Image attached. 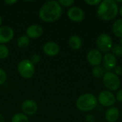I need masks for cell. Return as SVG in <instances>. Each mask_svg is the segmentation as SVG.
Listing matches in <instances>:
<instances>
[{"label":"cell","instance_id":"29","mask_svg":"<svg viewBox=\"0 0 122 122\" xmlns=\"http://www.w3.org/2000/svg\"><path fill=\"white\" fill-rule=\"evenodd\" d=\"M16 2H17V1H16V0H5L4 1V3L8 5H12Z\"/></svg>","mask_w":122,"mask_h":122},{"label":"cell","instance_id":"1","mask_svg":"<svg viewBox=\"0 0 122 122\" xmlns=\"http://www.w3.org/2000/svg\"><path fill=\"white\" fill-rule=\"evenodd\" d=\"M62 14L61 6L57 1H49L44 3L39 11V18L45 22H54Z\"/></svg>","mask_w":122,"mask_h":122},{"label":"cell","instance_id":"26","mask_svg":"<svg viewBox=\"0 0 122 122\" xmlns=\"http://www.w3.org/2000/svg\"><path fill=\"white\" fill-rule=\"evenodd\" d=\"M85 2L90 6H97L101 4V0H86Z\"/></svg>","mask_w":122,"mask_h":122},{"label":"cell","instance_id":"28","mask_svg":"<svg viewBox=\"0 0 122 122\" xmlns=\"http://www.w3.org/2000/svg\"><path fill=\"white\" fill-rule=\"evenodd\" d=\"M116 99H117V101H119V102H122V89L119 90L116 96Z\"/></svg>","mask_w":122,"mask_h":122},{"label":"cell","instance_id":"14","mask_svg":"<svg viewBox=\"0 0 122 122\" xmlns=\"http://www.w3.org/2000/svg\"><path fill=\"white\" fill-rule=\"evenodd\" d=\"M43 34V29L40 25L34 24L29 26L26 30V36L30 39H36L40 37Z\"/></svg>","mask_w":122,"mask_h":122},{"label":"cell","instance_id":"33","mask_svg":"<svg viewBox=\"0 0 122 122\" xmlns=\"http://www.w3.org/2000/svg\"><path fill=\"white\" fill-rule=\"evenodd\" d=\"M120 45L122 46V38H121V39H120Z\"/></svg>","mask_w":122,"mask_h":122},{"label":"cell","instance_id":"13","mask_svg":"<svg viewBox=\"0 0 122 122\" xmlns=\"http://www.w3.org/2000/svg\"><path fill=\"white\" fill-rule=\"evenodd\" d=\"M102 61L104 67L108 71L112 70L117 66V58L112 53L106 54L104 56Z\"/></svg>","mask_w":122,"mask_h":122},{"label":"cell","instance_id":"30","mask_svg":"<svg viewBox=\"0 0 122 122\" xmlns=\"http://www.w3.org/2000/svg\"><path fill=\"white\" fill-rule=\"evenodd\" d=\"M0 122H4V119L1 114H0Z\"/></svg>","mask_w":122,"mask_h":122},{"label":"cell","instance_id":"9","mask_svg":"<svg viewBox=\"0 0 122 122\" xmlns=\"http://www.w3.org/2000/svg\"><path fill=\"white\" fill-rule=\"evenodd\" d=\"M21 110L26 116H32L36 113L38 110V105L35 101L27 99L22 103Z\"/></svg>","mask_w":122,"mask_h":122},{"label":"cell","instance_id":"11","mask_svg":"<svg viewBox=\"0 0 122 122\" xmlns=\"http://www.w3.org/2000/svg\"><path fill=\"white\" fill-rule=\"evenodd\" d=\"M102 59V54L98 49H92L87 54V61L91 65L94 66H99Z\"/></svg>","mask_w":122,"mask_h":122},{"label":"cell","instance_id":"24","mask_svg":"<svg viewBox=\"0 0 122 122\" xmlns=\"http://www.w3.org/2000/svg\"><path fill=\"white\" fill-rule=\"evenodd\" d=\"M59 3V4L62 6H71L74 3V0H60L58 1Z\"/></svg>","mask_w":122,"mask_h":122},{"label":"cell","instance_id":"19","mask_svg":"<svg viewBox=\"0 0 122 122\" xmlns=\"http://www.w3.org/2000/svg\"><path fill=\"white\" fill-rule=\"evenodd\" d=\"M11 122H29V118L23 113H17L13 116Z\"/></svg>","mask_w":122,"mask_h":122},{"label":"cell","instance_id":"5","mask_svg":"<svg viewBox=\"0 0 122 122\" xmlns=\"http://www.w3.org/2000/svg\"><path fill=\"white\" fill-rule=\"evenodd\" d=\"M103 83L107 89L110 91H116L120 86V80L114 72L107 71L103 76Z\"/></svg>","mask_w":122,"mask_h":122},{"label":"cell","instance_id":"3","mask_svg":"<svg viewBox=\"0 0 122 122\" xmlns=\"http://www.w3.org/2000/svg\"><path fill=\"white\" fill-rule=\"evenodd\" d=\"M76 107L81 112H90L96 108L97 105V99L92 94H84L76 100Z\"/></svg>","mask_w":122,"mask_h":122},{"label":"cell","instance_id":"20","mask_svg":"<svg viewBox=\"0 0 122 122\" xmlns=\"http://www.w3.org/2000/svg\"><path fill=\"white\" fill-rule=\"evenodd\" d=\"M92 74L95 78L99 79V78L104 76V69L102 67H101L100 66H94V69H92Z\"/></svg>","mask_w":122,"mask_h":122},{"label":"cell","instance_id":"6","mask_svg":"<svg viewBox=\"0 0 122 122\" xmlns=\"http://www.w3.org/2000/svg\"><path fill=\"white\" fill-rule=\"evenodd\" d=\"M97 46L100 51H109L113 47V42L111 36L107 34H100L97 39Z\"/></svg>","mask_w":122,"mask_h":122},{"label":"cell","instance_id":"27","mask_svg":"<svg viewBox=\"0 0 122 122\" xmlns=\"http://www.w3.org/2000/svg\"><path fill=\"white\" fill-rule=\"evenodd\" d=\"M114 74L116 75H122V68L120 66H117L114 69Z\"/></svg>","mask_w":122,"mask_h":122},{"label":"cell","instance_id":"4","mask_svg":"<svg viewBox=\"0 0 122 122\" xmlns=\"http://www.w3.org/2000/svg\"><path fill=\"white\" fill-rule=\"evenodd\" d=\"M18 72L24 79L31 78L35 72L34 64L31 63L29 59L21 60L17 66Z\"/></svg>","mask_w":122,"mask_h":122},{"label":"cell","instance_id":"32","mask_svg":"<svg viewBox=\"0 0 122 122\" xmlns=\"http://www.w3.org/2000/svg\"><path fill=\"white\" fill-rule=\"evenodd\" d=\"M1 22H2V20H1V17L0 16V27H1Z\"/></svg>","mask_w":122,"mask_h":122},{"label":"cell","instance_id":"23","mask_svg":"<svg viewBox=\"0 0 122 122\" xmlns=\"http://www.w3.org/2000/svg\"><path fill=\"white\" fill-rule=\"evenodd\" d=\"M6 79H7V75L6 71L3 69L0 68V85L4 84L6 82Z\"/></svg>","mask_w":122,"mask_h":122},{"label":"cell","instance_id":"8","mask_svg":"<svg viewBox=\"0 0 122 122\" xmlns=\"http://www.w3.org/2000/svg\"><path fill=\"white\" fill-rule=\"evenodd\" d=\"M67 16L73 21L80 22L84 20L85 14L83 9L78 6H72L67 11Z\"/></svg>","mask_w":122,"mask_h":122},{"label":"cell","instance_id":"17","mask_svg":"<svg viewBox=\"0 0 122 122\" xmlns=\"http://www.w3.org/2000/svg\"><path fill=\"white\" fill-rule=\"evenodd\" d=\"M112 31L115 36L122 38V19L117 20L112 26Z\"/></svg>","mask_w":122,"mask_h":122},{"label":"cell","instance_id":"10","mask_svg":"<svg viewBox=\"0 0 122 122\" xmlns=\"http://www.w3.org/2000/svg\"><path fill=\"white\" fill-rule=\"evenodd\" d=\"M14 37L13 29L8 26L0 27V44L9 42Z\"/></svg>","mask_w":122,"mask_h":122},{"label":"cell","instance_id":"15","mask_svg":"<svg viewBox=\"0 0 122 122\" xmlns=\"http://www.w3.org/2000/svg\"><path fill=\"white\" fill-rule=\"evenodd\" d=\"M105 117L108 122H117L119 117V111L117 107H111L107 111Z\"/></svg>","mask_w":122,"mask_h":122},{"label":"cell","instance_id":"7","mask_svg":"<svg viewBox=\"0 0 122 122\" xmlns=\"http://www.w3.org/2000/svg\"><path fill=\"white\" fill-rule=\"evenodd\" d=\"M116 100L117 99L114 94L109 91H103L98 97L99 102L101 105L105 107H110L113 106L115 104Z\"/></svg>","mask_w":122,"mask_h":122},{"label":"cell","instance_id":"12","mask_svg":"<svg viewBox=\"0 0 122 122\" xmlns=\"http://www.w3.org/2000/svg\"><path fill=\"white\" fill-rule=\"evenodd\" d=\"M43 51L45 54L49 56H56L60 51L59 45L54 41H48L43 46Z\"/></svg>","mask_w":122,"mask_h":122},{"label":"cell","instance_id":"21","mask_svg":"<svg viewBox=\"0 0 122 122\" xmlns=\"http://www.w3.org/2000/svg\"><path fill=\"white\" fill-rule=\"evenodd\" d=\"M9 51L6 46L4 44H0V59H6L9 56Z\"/></svg>","mask_w":122,"mask_h":122},{"label":"cell","instance_id":"16","mask_svg":"<svg viewBox=\"0 0 122 122\" xmlns=\"http://www.w3.org/2000/svg\"><path fill=\"white\" fill-rule=\"evenodd\" d=\"M81 44H82L81 39L76 35L71 36L69 38V44L70 47L74 50H77V49H80L81 46Z\"/></svg>","mask_w":122,"mask_h":122},{"label":"cell","instance_id":"2","mask_svg":"<svg viewBox=\"0 0 122 122\" xmlns=\"http://www.w3.org/2000/svg\"><path fill=\"white\" fill-rule=\"evenodd\" d=\"M119 12L118 5L114 0H104L97 9L98 16L104 21H110L117 17Z\"/></svg>","mask_w":122,"mask_h":122},{"label":"cell","instance_id":"22","mask_svg":"<svg viewBox=\"0 0 122 122\" xmlns=\"http://www.w3.org/2000/svg\"><path fill=\"white\" fill-rule=\"evenodd\" d=\"M112 54L116 56H122V46L120 44H115L113 46L112 49Z\"/></svg>","mask_w":122,"mask_h":122},{"label":"cell","instance_id":"31","mask_svg":"<svg viewBox=\"0 0 122 122\" xmlns=\"http://www.w3.org/2000/svg\"><path fill=\"white\" fill-rule=\"evenodd\" d=\"M119 13H120V15L122 16V6H121L120 9H119Z\"/></svg>","mask_w":122,"mask_h":122},{"label":"cell","instance_id":"25","mask_svg":"<svg viewBox=\"0 0 122 122\" xmlns=\"http://www.w3.org/2000/svg\"><path fill=\"white\" fill-rule=\"evenodd\" d=\"M29 60L31 61L32 64H38V63L40 61V60H41V56H40L39 54H33V55L31 56V59H30Z\"/></svg>","mask_w":122,"mask_h":122},{"label":"cell","instance_id":"18","mask_svg":"<svg viewBox=\"0 0 122 122\" xmlns=\"http://www.w3.org/2000/svg\"><path fill=\"white\" fill-rule=\"evenodd\" d=\"M29 43H30L29 38L26 35L20 36L17 40V46L20 48H25L28 46Z\"/></svg>","mask_w":122,"mask_h":122}]
</instances>
